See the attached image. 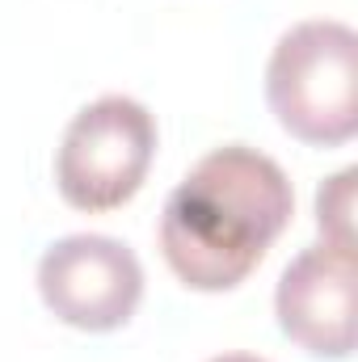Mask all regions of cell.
Returning <instances> with one entry per match:
<instances>
[{
    "label": "cell",
    "mask_w": 358,
    "mask_h": 362,
    "mask_svg": "<svg viewBox=\"0 0 358 362\" xmlns=\"http://www.w3.org/2000/svg\"><path fill=\"white\" fill-rule=\"evenodd\" d=\"M207 362H266L258 354H219V358H207Z\"/></svg>",
    "instance_id": "7"
},
{
    "label": "cell",
    "mask_w": 358,
    "mask_h": 362,
    "mask_svg": "<svg viewBox=\"0 0 358 362\" xmlns=\"http://www.w3.org/2000/svg\"><path fill=\"white\" fill-rule=\"evenodd\" d=\"M156 160V118L144 101L105 93L72 114L59 152L55 185L72 211L105 215L127 206Z\"/></svg>",
    "instance_id": "3"
},
{
    "label": "cell",
    "mask_w": 358,
    "mask_h": 362,
    "mask_svg": "<svg viewBox=\"0 0 358 362\" xmlns=\"http://www.w3.org/2000/svg\"><path fill=\"white\" fill-rule=\"evenodd\" d=\"M266 101L278 127L308 148H342L358 135V34L346 21L291 25L266 64Z\"/></svg>",
    "instance_id": "2"
},
{
    "label": "cell",
    "mask_w": 358,
    "mask_h": 362,
    "mask_svg": "<svg viewBox=\"0 0 358 362\" xmlns=\"http://www.w3.org/2000/svg\"><path fill=\"white\" fill-rule=\"evenodd\" d=\"M354 181L358 169H342L329 181H321V189H316L321 240L333 249H350V253H354Z\"/></svg>",
    "instance_id": "6"
},
{
    "label": "cell",
    "mask_w": 358,
    "mask_h": 362,
    "mask_svg": "<svg viewBox=\"0 0 358 362\" xmlns=\"http://www.w3.org/2000/svg\"><path fill=\"white\" fill-rule=\"evenodd\" d=\"M291 215L295 189L274 156L249 144L211 148L165 202V266L190 291H232L266 262Z\"/></svg>",
    "instance_id": "1"
},
{
    "label": "cell",
    "mask_w": 358,
    "mask_h": 362,
    "mask_svg": "<svg viewBox=\"0 0 358 362\" xmlns=\"http://www.w3.org/2000/svg\"><path fill=\"white\" fill-rule=\"evenodd\" d=\"M38 295L68 329L114 333L144 299V266L122 240L76 232L38 257Z\"/></svg>",
    "instance_id": "4"
},
{
    "label": "cell",
    "mask_w": 358,
    "mask_h": 362,
    "mask_svg": "<svg viewBox=\"0 0 358 362\" xmlns=\"http://www.w3.org/2000/svg\"><path fill=\"white\" fill-rule=\"evenodd\" d=\"M274 316L304 354L346 362L354 354V253L325 240L295 253L274 286Z\"/></svg>",
    "instance_id": "5"
}]
</instances>
